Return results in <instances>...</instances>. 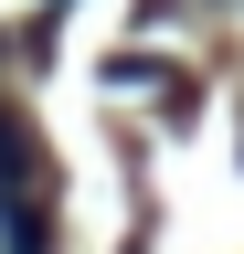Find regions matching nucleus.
<instances>
[{
	"mask_svg": "<svg viewBox=\"0 0 244 254\" xmlns=\"http://www.w3.org/2000/svg\"><path fill=\"white\" fill-rule=\"evenodd\" d=\"M0 254H43V148L0 106Z\"/></svg>",
	"mask_w": 244,
	"mask_h": 254,
	"instance_id": "nucleus-1",
	"label": "nucleus"
}]
</instances>
